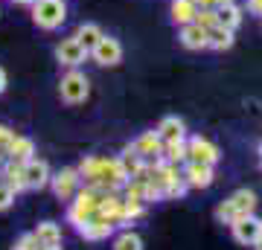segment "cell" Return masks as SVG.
<instances>
[{
    "mask_svg": "<svg viewBox=\"0 0 262 250\" xmlns=\"http://www.w3.org/2000/svg\"><path fill=\"white\" fill-rule=\"evenodd\" d=\"M76 169H79L84 186H96V189H105V192H120L122 186L128 184V175H125L120 157L91 154V157H84Z\"/></svg>",
    "mask_w": 262,
    "mask_h": 250,
    "instance_id": "6da1fadb",
    "label": "cell"
},
{
    "mask_svg": "<svg viewBox=\"0 0 262 250\" xmlns=\"http://www.w3.org/2000/svg\"><path fill=\"white\" fill-rule=\"evenodd\" d=\"M105 189H96V186H84L73 195V201H67V224L73 227H82L88 218H94L99 213V201H102Z\"/></svg>",
    "mask_w": 262,
    "mask_h": 250,
    "instance_id": "7a4b0ae2",
    "label": "cell"
},
{
    "mask_svg": "<svg viewBox=\"0 0 262 250\" xmlns=\"http://www.w3.org/2000/svg\"><path fill=\"white\" fill-rule=\"evenodd\" d=\"M256 204H259V198H256L253 189H236L230 198H225L222 204L215 207V218L222 224H233L239 218H245V215H253Z\"/></svg>",
    "mask_w": 262,
    "mask_h": 250,
    "instance_id": "3957f363",
    "label": "cell"
},
{
    "mask_svg": "<svg viewBox=\"0 0 262 250\" xmlns=\"http://www.w3.org/2000/svg\"><path fill=\"white\" fill-rule=\"evenodd\" d=\"M29 12H32V24H35L38 29H47V32L58 29L67 20V3L64 0H35V3L29 6Z\"/></svg>",
    "mask_w": 262,
    "mask_h": 250,
    "instance_id": "277c9868",
    "label": "cell"
},
{
    "mask_svg": "<svg viewBox=\"0 0 262 250\" xmlns=\"http://www.w3.org/2000/svg\"><path fill=\"white\" fill-rule=\"evenodd\" d=\"M58 96L64 105H82L88 96H91V79L79 70V67H70L61 82H58Z\"/></svg>",
    "mask_w": 262,
    "mask_h": 250,
    "instance_id": "5b68a950",
    "label": "cell"
},
{
    "mask_svg": "<svg viewBox=\"0 0 262 250\" xmlns=\"http://www.w3.org/2000/svg\"><path fill=\"white\" fill-rule=\"evenodd\" d=\"M88 58H91V50H88L76 35H67L56 44V61L61 67H67V70H70V67H82Z\"/></svg>",
    "mask_w": 262,
    "mask_h": 250,
    "instance_id": "8992f818",
    "label": "cell"
},
{
    "mask_svg": "<svg viewBox=\"0 0 262 250\" xmlns=\"http://www.w3.org/2000/svg\"><path fill=\"white\" fill-rule=\"evenodd\" d=\"M50 189L56 195L58 201H73V195L82 189V175L76 166H64L58 169L56 175L50 177Z\"/></svg>",
    "mask_w": 262,
    "mask_h": 250,
    "instance_id": "52a82bcc",
    "label": "cell"
},
{
    "mask_svg": "<svg viewBox=\"0 0 262 250\" xmlns=\"http://www.w3.org/2000/svg\"><path fill=\"white\" fill-rule=\"evenodd\" d=\"M187 160H195V163H207V166H215L219 160H222V151L215 146L213 140L201 137H187Z\"/></svg>",
    "mask_w": 262,
    "mask_h": 250,
    "instance_id": "ba28073f",
    "label": "cell"
},
{
    "mask_svg": "<svg viewBox=\"0 0 262 250\" xmlns=\"http://www.w3.org/2000/svg\"><path fill=\"white\" fill-rule=\"evenodd\" d=\"M91 58H94L99 67H117L122 61V44L114 35H102L91 47Z\"/></svg>",
    "mask_w": 262,
    "mask_h": 250,
    "instance_id": "9c48e42d",
    "label": "cell"
},
{
    "mask_svg": "<svg viewBox=\"0 0 262 250\" xmlns=\"http://www.w3.org/2000/svg\"><path fill=\"white\" fill-rule=\"evenodd\" d=\"M24 177H27V189L29 192H41L44 186H50V177H53V172H50V163L41 157H32L24 163Z\"/></svg>",
    "mask_w": 262,
    "mask_h": 250,
    "instance_id": "30bf717a",
    "label": "cell"
},
{
    "mask_svg": "<svg viewBox=\"0 0 262 250\" xmlns=\"http://www.w3.org/2000/svg\"><path fill=\"white\" fill-rule=\"evenodd\" d=\"M114 230H117V224L108 221V218L99 215V213H96L94 218H88L82 227H76V233H79L84 241H108L114 236Z\"/></svg>",
    "mask_w": 262,
    "mask_h": 250,
    "instance_id": "8fae6325",
    "label": "cell"
},
{
    "mask_svg": "<svg viewBox=\"0 0 262 250\" xmlns=\"http://www.w3.org/2000/svg\"><path fill=\"white\" fill-rule=\"evenodd\" d=\"M131 151L137 154V157H143L146 163H151V160H160V151H163V140H160L158 131H143L140 137L134 140V143H128Z\"/></svg>",
    "mask_w": 262,
    "mask_h": 250,
    "instance_id": "7c38bea8",
    "label": "cell"
},
{
    "mask_svg": "<svg viewBox=\"0 0 262 250\" xmlns=\"http://www.w3.org/2000/svg\"><path fill=\"white\" fill-rule=\"evenodd\" d=\"M230 230H233V239L239 241V244L253 247L256 239L262 236V218H256V215H245V218H239V221L230 224Z\"/></svg>",
    "mask_w": 262,
    "mask_h": 250,
    "instance_id": "4fadbf2b",
    "label": "cell"
},
{
    "mask_svg": "<svg viewBox=\"0 0 262 250\" xmlns=\"http://www.w3.org/2000/svg\"><path fill=\"white\" fill-rule=\"evenodd\" d=\"M184 180H187L189 189H207V186H213V180H215L213 166L187 160V166H184Z\"/></svg>",
    "mask_w": 262,
    "mask_h": 250,
    "instance_id": "5bb4252c",
    "label": "cell"
},
{
    "mask_svg": "<svg viewBox=\"0 0 262 250\" xmlns=\"http://www.w3.org/2000/svg\"><path fill=\"white\" fill-rule=\"evenodd\" d=\"M178 41H181L184 50H207V47H210V35H207V29L198 27L195 20L187 24V27H181Z\"/></svg>",
    "mask_w": 262,
    "mask_h": 250,
    "instance_id": "9a60e30c",
    "label": "cell"
},
{
    "mask_svg": "<svg viewBox=\"0 0 262 250\" xmlns=\"http://www.w3.org/2000/svg\"><path fill=\"white\" fill-rule=\"evenodd\" d=\"M0 177H3V184L9 186L15 195L20 192H29L27 189V177H24V163H15V160H6L3 166H0Z\"/></svg>",
    "mask_w": 262,
    "mask_h": 250,
    "instance_id": "2e32d148",
    "label": "cell"
},
{
    "mask_svg": "<svg viewBox=\"0 0 262 250\" xmlns=\"http://www.w3.org/2000/svg\"><path fill=\"white\" fill-rule=\"evenodd\" d=\"M35 157V143L32 137H24V134H15L12 143L6 146V160H15V163H27V160Z\"/></svg>",
    "mask_w": 262,
    "mask_h": 250,
    "instance_id": "e0dca14e",
    "label": "cell"
},
{
    "mask_svg": "<svg viewBox=\"0 0 262 250\" xmlns=\"http://www.w3.org/2000/svg\"><path fill=\"white\" fill-rule=\"evenodd\" d=\"M32 233H35V239H38V244H41V247L61 250V239H64V233H61V227H58L56 221H41Z\"/></svg>",
    "mask_w": 262,
    "mask_h": 250,
    "instance_id": "ac0fdd59",
    "label": "cell"
},
{
    "mask_svg": "<svg viewBox=\"0 0 262 250\" xmlns=\"http://www.w3.org/2000/svg\"><path fill=\"white\" fill-rule=\"evenodd\" d=\"M155 131L160 134L163 143H169V140H187V122L181 120V117H163Z\"/></svg>",
    "mask_w": 262,
    "mask_h": 250,
    "instance_id": "d6986e66",
    "label": "cell"
},
{
    "mask_svg": "<svg viewBox=\"0 0 262 250\" xmlns=\"http://www.w3.org/2000/svg\"><path fill=\"white\" fill-rule=\"evenodd\" d=\"M195 0H172L169 3V15H172V24L175 27H187V24H192L195 20Z\"/></svg>",
    "mask_w": 262,
    "mask_h": 250,
    "instance_id": "ffe728a7",
    "label": "cell"
},
{
    "mask_svg": "<svg viewBox=\"0 0 262 250\" xmlns=\"http://www.w3.org/2000/svg\"><path fill=\"white\" fill-rule=\"evenodd\" d=\"M160 160L166 163H187V140H169L163 143V151H160Z\"/></svg>",
    "mask_w": 262,
    "mask_h": 250,
    "instance_id": "44dd1931",
    "label": "cell"
},
{
    "mask_svg": "<svg viewBox=\"0 0 262 250\" xmlns=\"http://www.w3.org/2000/svg\"><path fill=\"white\" fill-rule=\"evenodd\" d=\"M207 35H210V50H219V53H222V50H230L233 41H236L233 29H227V27H213Z\"/></svg>",
    "mask_w": 262,
    "mask_h": 250,
    "instance_id": "7402d4cb",
    "label": "cell"
},
{
    "mask_svg": "<svg viewBox=\"0 0 262 250\" xmlns=\"http://www.w3.org/2000/svg\"><path fill=\"white\" fill-rule=\"evenodd\" d=\"M73 35L79 38V41H82V44L88 47V50H91V47H94L96 41H99V38L105 35V32L99 29V24H94V20H84V24H79V29H76Z\"/></svg>",
    "mask_w": 262,
    "mask_h": 250,
    "instance_id": "603a6c76",
    "label": "cell"
},
{
    "mask_svg": "<svg viewBox=\"0 0 262 250\" xmlns=\"http://www.w3.org/2000/svg\"><path fill=\"white\" fill-rule=\"evenodd\" d=\"M219 27H227V29H239L242 27V6H236V3H230V6H225V9H219Z\"/></svg>",
    "mask_w": 262,
    "mask_h": 250,
    "instance_id": "cb8c5ba5",
    "label": "cell"
},
{
    "mask_svg": "<svg viewBox=\"0 0 262 250\" xmlns=\"http://www.w3.org/2000/svg\"><path fill=\"white\" fill-rule=\"evenodd\" d=\"M114 250H143V239L134 230H128V227H125V230L114 239Z\"/></svg>",
    "mask_w": 262,
    "mask_h": 250,
    "instance_id": "d4e9b609",
    "label": "cell"
},
{
    "mask_svg": "<svg viewBox=\"0 0 262 250\" xmlns=\"http://www.w3.org/2000/svg\"><path fill=\"white\" fill-rule=\"evenodd\" d=\"M195 24H198V27H204L207 32H210L213 27H219V9H215V6L198 9V12H195Z\"/></svg>",
    "mask_w": 262,
    "mask_h": 250,
    "instance_id": "484cf974",
    "label": "cell"
},
{
    "mask_svg": "<svg viewBox=\"0 0 262 250\" xmlns=\"http://www.w3.org/2000/svg\"><path fill=\"white\" fill-rule=\"evenodd\" d=\"M41 244H38L35 233H20L18 239H15V244H12V250H38Z\"/></svg>",
    "mask_w": 262,
    "mask_h": 250,
    "instance_id": "4316f807",
    "label": "cell"
},
{
    "mask_svg": "<svg viewBox=\"0 0 262 250\" xmlns=\"http://www.w3.org/2000/svg\"><path fill=\"white\" fill-rule=\"evenodd\" d=\"M15 198H18V195H15V192L9 189V186L0 180V213H6V210H9L12 204H15Z\"/></svg>",
    "mask_w": 262,
    "mask_h": 250,
    "instance_id": "83f0119b",
    "label": "cell"
},
{
    "mask_svg": "<svg viewBox=\"0 0 262 250\" xmlns=\"http://www.w3.org/2000/svg\"><path fill=\"white\" fill-rule=\"evenodd\" d=\"M12 137H15V131H12L9 125H3V122H0V151H6V146L12 143Z\"/></svg>",
    "mask_w": 262,
    "mask_h": 250,
    "instance_id": "f1b7e54d",
    "label": "cell"
},
{
    "mask_svg": "<svg viewBox=\"0 0 262 250\" xmlns=\"http://www.w3.org/2000/svg\"><path fill=\"white\" fill-rule=\"evenodd\" d=\"M248 12L256 15V18H262V0H248Z\"/></svg>",
    "mask_w": 262,
    "mask_h": 250,
    "instance_id": "f546056e",
    "label": "cell"
},
{
    "mask_svg": "<svg viewBox=\"0 0 262 250\" xmlns=\"http://www.w3.org/2000/svg\"><path fill=\"white\" fill-rule=\"evenodd\" d=\"M6 84H9V76H6V70L0 67V93L6 90Z\"/></svg>",
    "mask_w": 262,
    "mask_h": 250,
    "instance_id": "4dcf8cb0",
    "label": "cell"
},
{
    "mask_svg": "<svg viewBox=\"0 0 262 250\" xmlns=\"http://www.w3.org/2000/svg\"><path fill=\"white\" fill-rule=\"evenodd\" d=\"M198 9H207V6H215V0H195Z\"/></svg>",
    "mask_w": 262,
    "mask_h": 250,
    "instance_id": "1f68e13d",
    "label": "cell"
},
{
    "mask_svg": "<svg viewBox=\"0 0 262 250\" xmlns=\"http://www.w3.org/2000/svg\"><path fill=\"white\" fill-rule=\"evenodd\" d=\"M230 3H236V0H215V9H225V6H230Z\"/></svg>",
    "mask_w": 262,
    "mask_h": 250,
    "instance_id": "d6a6232c",
    "label": "cell"
},
{
    "mask_svg": "<svg viewBox=\"0 0 262 250\" xmlns=\"http://www.w3.org/2000/svg\"><path fill=\"white\" fill-rule=\"evenodd\" d=\"M12 3H15V6H32L35 0H12Z\"/></svg>",
    "mask_w": 262,
    "mask_h": 250,
    "instance_id": "836d02e7",
    "label": "cell"
},
{
    "mask_svg": "<svg viewBox=\"0 0 262 250\" xmlns=\"http://www.w3.org/2000/svg\"><path fill=\"white\" fill-rule=\"evenodd\" d=\"M253 247H256V250H262V236L256 239V244H253Z\"/></svg>",
    "mask_w": 262,
    "mask_h": 250,
    "instance_id": "e575fe53",
    "label": "cell"
},
{
    "mask_svg": "<svg viewBox=\"0 0 262 250\" xmlns=\"http://www.w3.org/2000/svg\"><path fill=\"white\" fill-rule=\"evenodd\" d=\"M259 163H262V146H259Z\"/></svg>",
    "mask_w": 262,
    "mask_h": 250,
    "instance_id": "d590c367",
    "label": "cell"
}]
</instances>
